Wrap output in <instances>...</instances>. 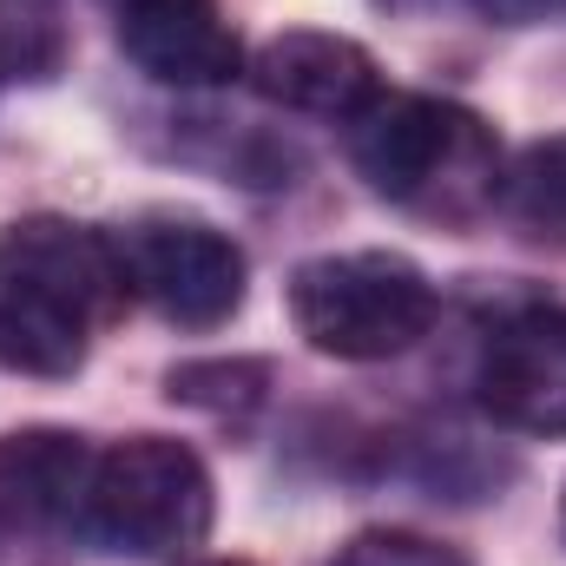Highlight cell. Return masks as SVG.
<instances>
[{"label": "cell", "mask_w": 566, "mask_h": 566, "mask_svg": "<svg viewBox=\"0 0 566 566\" xmlns=\"http://www.w3.org/2000/svg\"><path fill=\"white\" fill-rule=\"evenodd\" d=\"M349 158L376 198L434 218L474 224L501 205V139L481 113L434 93H382L349 119Z\"/></svg>", "instance_id": "cell-1"}, {"label": "cell", "mask_w": 566, "mask_h": 566, "mask_svg": "<svg viewBox=\"0 0 566 566\" xmlns=\"http://www.w3.org/2000/svg\"><path fill=\"white\" fill-rule=\"evenodd\" d=\"M290 323L316 356L389 363L434 323V283L402 251H336L290 271Z\"/></svg>", "instance_id": "cell-2"}, {"label": "cell", "mask_w": 566, "mask_h": 566, "mask_svg": "<svg viewBox=\"0 0 566 566\" xmlns=\"http://www.w3.org/2000/svg\"><path fill=\"white\" fill-rule=\"evenodd\" d=\"M218 494L205 461L171 434H126L93 461L80 534L106 554L133 560H185L211 534Z\"/></svg>", "instance_id": "cell-3"}, {"label": "cell", "mask_w": 566, "mask_h": 566, "mask_svg": "<svg viewBox=\"0 0 566 566\" xmlns=\"http://www.w3.org/2000/svg\"><path fill=\"white\" fill-rule=\"evenodd\" d=\"M119 258L133 296L178 329H224L251 290L244 251L205 218H139L133 231H119Z\"/></svg>", "instance_id": "cell-4"}, {"label": "cell", "mask_w": 566, "mask_h": 566, "mask_svg": "<svg viewBox=\"0 0 566 566\" xmlns=\"http://www.w3.org/2000/svg\"><path fill=\"white\" fill-rule=\"evenodd\" d=\"M0 277L20 283L27 296L53 303L60 316H73L80 329H106L126 316L133 283H126V258L113 231L73 224L60 211H33L13 218L0 231Z\"/></svg>", "instance_id": "cell-5"}, {"label": "cell", "mask_w": 566, "mask_h": 566, "mask_svg": "<svg viewBox=\"0 0 566 566\" xmlns=\"http://www.w3.org/2000/svg\"><path fill=\"white\" fill-rule=\"evenodd\" d=\"M474 402L514 434H566V303L521 296L488 323Z\"/></svg>", "instance_id": "cell-6"}, {"label": "cell", "mask_w": 566, "mask_h": 566, "mask_svg": "<svg viewBox=\"0 0 566 566\" xmlns=\"http://www.w3.org/2000/svg\"><path fill=\"white\" fill-rule=\"evenodd\" d=\"M251 86L264 106H283L296 119H329V126H349L356 113L382 99L376 53L316 27H290L277 40H264L251 60Z\"/></svg>", "instance_id": "cell-7"}, {"label": "cell", "mask_w": 566, "mask_h": 566, "mask_svg": "<svg viewBox=\"0 0 566 566\" xmlns=\"http://www.w3.org/2000/svg\"><path fill=\"white\" fill-rule=\"evenodd\" d=\"M119 46L158 86H231L244 73V40L218 0H119Z\"/></svg>", "instance_id": "cell-8"}, {"label": "cell", "mask_w": 566, "mask_h": 566, "mask_svg": "<svg viewBox=\"0 0 566 566\" xmlns=\"http://www.w3.org/2000/svg\"><path fill=\"white\" fill-rule=\"evenodd\" d=\"M93 448L66 428H20L0 434V527L13 534H73L86 514V481H93Z\"/></svg>", "instance_id": "cell-9"}, {"label": "cell", "mask_w": 566, "mask_h": 566, "mask_svg": "<svg viewBox=\"0 0 566 566\" xmlns=\"http://www.w3.org/2000/svg\"><path fill=\"white\" fill-rule=\"evenodd\" d=\"M86 349H93V329H80L53 303H40L20 283L0 277V363L7 369L40 376V382H66L86 369Z\"/></svg>", "instance_id": "cell-10"}, {"label": "cell", "mask_w": 566, "mask_h": 566, "mask_svg": "<svg viewBox=\"0 0 566 566\" xmlns=\"http://www.w3.org/2000/svg\"><path fill=\"white\" fill-rule=\"evenodd\" d=\"M527 244L566 251V133L534 139L501 171V205H494Z\"/></svg>", "instance_id": "cell-11"}, {"label": "cell", "mask_w": 566, "mask_h": 566, "mask_svg": "<svg viewBox=\"0 0 566 566\" xmlns=\"http://www.w3.org/2000/svg\"><path fill=\"white\" fill-rule=\"evenodd\" d=\"M73 27L60 0H0V80L46 86L66 73Z\"/></svg>", "instance_id": "cell-12"}, {"label": "cell", "mask_w": 566, "mask_h": 566, "mask_svg": "<svg viewBox=\"0 0 566 566\" xmlns=\"http://www.w3.org/2000/svg\"><path fill=\"white\" fill-rule=\"evenodd\" d=\"M165 389L171 402L205 409V416H251L271 389V363H178Z\"/></svg>", "instance_id": "cell-13"}, {"label": "cell", "mask_w": 566, "mask_h": 566, "mask_svg": "<svg viewBox=\"0 0 566 566\" xmlns=\"http://www.w3.org/2000/svg\"><path fill=\"white\" fill-rule=\"evenodd\" d=\"M329 566H468L448 541H428L409 527H376V534H356Z\"/></svg>", "instance_id": "cell-14"}, {"label": "cell", "mask_w": 566, "mask_h": 566, "mask_svg": "<svg viewBox=\"0 0 566 566\" xmlns=\"http://www.w3.org/2000/svg\"><path fill=\"white\" fill-rule=\"evenodd\" d=\"M474 7H481V13H494V20H514V27H521V20H541V13H560L566 0H474Z\"/></svg>", "instance_id": "cell-15"}, {"label": "cell", "mask_w": 566, "mask_h": 566, "mask_svg": "<svg viewBox=\"0 0 566 566\" xmlns=\"http://www.w3.org/2000/svg\"><path fill=\"white\" fill-rule=\"evenodd\" d=\"M0 566H53L40 554V541L33 534H13V527H0Z\"/></svg>", "instance_id": "cell-16"}, {"label": "cell", "mask_w": 566, "mask_h": 566, "mask_svg": "<svg viewBox=\"0 0 566 566\" xmlns=\"http://www.w3.org/2000/svg\"><path fill=\"white\" fill-rule=\"evenodd\" d=\"M178 566H251V560H178Z\"/></svg>", "instance_id": "cell-17"}]
</instances>
